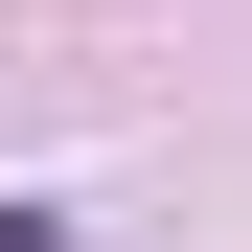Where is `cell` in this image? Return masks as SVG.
I'll use <instances>...</instances> for the list:
<instances>
[{
  "mask_svg": "<svg viewBox=\"0 0 252 252\" xmlns=\"http://www.w3.org/2000/svg\"><path fill=\"white\" fill-rule=\"evenodd\" d=\"M0 252H92V229H69V206H0Z\"/></svg>",
  "mask_w": 252,
  "mask_h": 252,
  "instance_id": "obj_1",
  "label": "cell"
}]
</instances>
